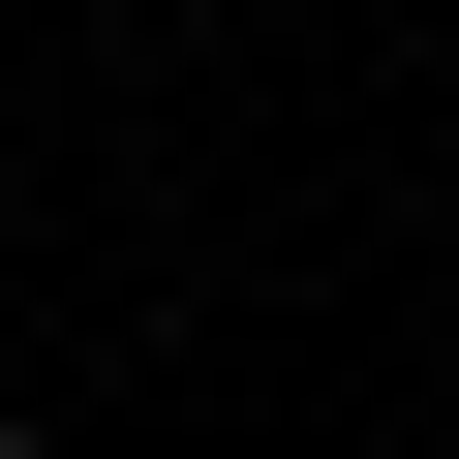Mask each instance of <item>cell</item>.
<instances>
[{
    "label": "cell",
    "instance_id": "1",
    "mask_svg": "<svg viewBox=\"0 0 459 459\" xmlns=\"http://www.w3.org/2000/svg\"><path fill=\"white\" fill-rule=\"evenodd\" d=\"M0 459H62V429H31V398H0Z\"/></svg>",
    "mask_w": 459,
    "mask_h": 459
}]
</instances>
